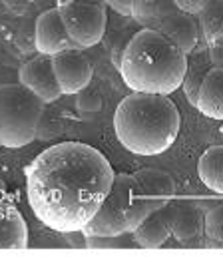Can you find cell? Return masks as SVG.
Instances as JSON below:
<instances>
[{"instance_id": "cell-9", "label": "cell", "mask_w": 223, "mask_h": 257, "mask_svg": "<svg viewBox=\"0 0 223 257\" xmlns=\"http://www.w3.org/2000/svg\"><path fill=\"white\" fill-rule=\"evenodd\" d=\"M74 42L66 32V26L62 22V16L56 8L44 10L34 24V48L38 54L54 56L66 48H72Z\"/></svg>"}, {"instance_id": "cell-21", "label": "cell", "mask_w": 223, "mask_h": 257, "mask_svg": "<svg viewBox=\"0 0 223 257\" xmlns=\"http://www.w3.org/2000/svg\"><path fill=\"white\" fill-rule=\"evenodd\" d=\"M128 233L122 235H84L86 247H96V249H110V247H126L128 243L124 241Z\"/></svg>"}, {"instance_id": "cell-7", "label": "cell", "mask_w": 223, "mask_h": 257, "mask_svg": "<svg viewBox=\"0 0 223 257\" xmlns=\"http://www.w3.org/2000/svg\"><path fill=\"white\" fill-rule=\"evenodd\" d=\"M52 66L62 94H78L86 90L94 78L92 60L78 46L66 48L52 56Z\"/></svg>"}, {"instance_id": "cell-26", "label": "cell", "mask_w": 223, "mask_h": 257, "mask_svg": "<svg viewBox=\"0 0 223 257\" xmlns=\"http://www.w3.org/2000/svg\"><path fill=\"white\" fill-rule=\"evenodd\" d=\"M6 193H8V188H6V182H4L2 178H0V199H2V197H4Z\"/></svg>"}, {"instance_id": "cell-11", "label": "cell", "mask_w": 223, "mask_h": 257, "mask_svg": "<svg viewBox=\"0 0 223 257\" xmlns=\"http://www.w3.org/2000/svg\"><path fill=\"white\" fill-rule=\"evenodd\" d=\"M169 221H171V235L179 241H187L197 237L203 229V215L195 201L189 199H175L167 203Z\"/></svg>"}, {"instance_id": "cell-14", "label": "cell", "mask_w": 223, "mask_h": 257, "mask_svg": "<svg viewBox=\"0 0 223 257\" xmlns=\"http://www.w3.org/2000/svg\"><path fill=\"white\" fill-rule=\"evenodd\" d=\"M22 247H28V225L12 203L0 199V249Z\"/></svg>"}, {"instance_id": "cell-16", "label": "cell", "mask_w": 223, "mask_h": 257, "mask_svg": "<svg viewBox=\"0 0 223 257\" xmlns=\"http://www.w3.org/2000/svg\"><path fill=\"white\" fill-rule=\"evenodd\" d=\"M134 178L138 180V184L142 186V190L151 199H165V201H169L173 197V193H175V182H173V178L167 172H163V170L144 168V170H138L134 174Z\"/></svg>"}, {"instance_id": "cell-4", "label": "cell", "mask_w": 223, "mask_h": 257, "mask_svg": "<svg viewBox=\"0 0 223 257\" xmlns=\"http://www.w3.org/2000/svg\"><path fill=\"white\" fill-rule=\"evenodd\" d=\"M165 199H151L142 190L134 174H116L114 186L96 215L82 227L84 235H122L132 233L149 211L167 205Z\"/></svg>"}, {"instance_id": "cell-23", "label": "cell", "mask_w": 223, "mask_h": 257, "mask_svg": "<svg viewBox=\"0 0 223 257\" xmlns=\"http://www.w3.org/2000/svg\"><path fill=\"white\" fill-rule=\"evenodd\" d=\"M132 36H134V34H130V32H122V34L118 36V40L112 44V50H110V58H112V64L116 66V68H120V64H122L124 52H126V48H128V42L132 40Z\"/></svg>"}, {"instance_id": "cell-13", "label": "cell", "mask_w": 223, "mask_h": 257, "mask_svg": "<svg viewBox=\"0 0 223 257\" xmlns=\"http://www.w3.org/2000/svg\"><path fill=\"white\" fill-rule=\"evenodd\" d=\"M195 108L211 120H223V66H213L205 74L199 92Z\"/></svg>"}, {"instance_id": "cell-17", "label": "cell", "mask_w": 223, "mask_h": 257, "mask_svg": "<svg viewBox=\"0 0 223 257\" xmlns=\"http://www.w3.org/2000/svg\"><path fill=\"white\" fill-rule=\"evenodd\" d=\"M197 174L211 192L223 193V146H211L201 154Z\"/></svg>"}, {"instance_id": "cell-6", "label": "cell", "mask_w": 223, "mask_h": 257, "mask_svg": "<svg viewBox=\"0 0 223 257\" xmlns=\"http://www.w3.org/2000/svg\"><path fill=\"white\" fill-rule=\"evenodd\" d=\"M58 12L62 16L68 36L78 48H92L104 38L108 18L102 6L92 2L66 0L58 4Z\"/></svg>"}, {"instance_id": "cell-18", "label": "cell", "mask_w": 223, "mask_h": 257, "mask_svg": "<svg viewBox=\"0 0 223 257\" xmlns=\"http://www.w3.org/2000/svg\"><path fill=\"white\" fill-rule=\"evenodd\" d=\"M173 10L175 4L171 0H136L132 6V18L144 28H155L157 22Z\"/></svg>"}, {"instance_id": "cell-8", "label": "cell", "mask_w": 223, "mask_h": 257, "mask_svg": "<svg viewBox=\"0 0 223 257\" xmlns=\"http://www.w3.org/2000/svg\"><path fill=\"white\" fill-rule=\"evenodd\" d=\"M18 82L26 86L30 92H34L44 104L56 102L62 96V90L52 66V56H46V54H38L20 66Z\"/></svg>"}, {"instance_id": "cell-24", "label": "cell", "mask_w": 223, "mask_h": 257, "mask_svg": "<svg viewBox=\"0 0 223 257\" xmlns=\"http://www.w3.org/2000/svg\"><path fill=\"white\" fill-rule=\"evenodd\" d=\"M175 4L177 10L181 12H187V14H199L203 8H207L211 4V0H171Z\"/></svg>"}, {"instance_id": "cell-12", "label": "cell", "mask_w": 223, "mask_h": 257, "mask_svg": "<svg viewBox=\"0 0 223 257\" xmlns=\"http://www.w3.org/2000/svg\"><path fill=\"white\" fill-rule=\"evenodd\" d=\"M132 235L140 247H148V249L161 247L171 237V221H169L167 205L149 211L148 217L132 231Z\"/></svg>"}, {"instance_id": "cell-22", "label": "cell", "mask_w": 223, "mask_h": 257, "mask_svg": "<svg viewBox=\"0 0 223 257\" xmlns=\"http://www.w3.org/2000/svg\"><path fill=\"white\" fill-rule=\"evenodd\" d=\"M76 106H78V110L84 112V114H96V112L102 110L104 102H102V96H100L98 92H90V90L86 88V90L78 92Z\"/></svg>"}, {"instance_id": "cell-19", "label": "cell", "mask_w": 223, "mask_h": 257, "mask_svg": "<svg viewBox=\"0 0 223 257\" xmlns=\"http://www.w3.org/2000/svg\"><path fill=\"white\" fill-rule=\"evenodd\" d=\"M199 28L209 48L223 44V6L211 2L199 12Z\"/></svg>"}, {"instance_id": "cell-25", "label": "cell", "mask_w": 223, "mask_h": 257, "mask_svg": "<svg viewBox=\"0 0 223 257\" xmlns=\"http://www.w3.org/2000/svg\"><path fill=\"white\" fill-rule=\"evenodd\" d=\"M116 12H120L122 16H132V6L136 0H106Z\"/></svg>"}, {"instance_id": "cell-10", "label": "cell", "mask_w": 223, "mask_h": 257, "mask_svg": "<svg viewBox=\"0 0 223 257\" xmlns=\"http://www.w3.org/2000/svg\"><path fill=\"white\" fill-rule=\"evenodd\" d=\"M153 30H157L169 42H173L175 46H179L185 54H191L197 48V42H199V26L195 24V20L191 18V14H187V12H181V10L175 8L165 18H161Z\"/></svg>"}, {"instance_id": "cell-5", "label": "cell", "mask_w": 223, "mask_h": 257, "mask_svg": "<svg viewBox=\"0 0 223 257\" xmlns=\"http://www.w3.org/2000/svg\"><path fill=\"white\" fill-rule=\"evenodd\" d=\"M46 104L26 86L0 84V146L18 150L28 146L44 116Z\"/></svg>"}, {"instance_id": "cell-1", "label": "cell", "mask_w": 223, "mask_h": 257, "mask_svg": "<svg viewBox=\"0 0 223 257\" xmlns=\"http://www.w3.org/2000/svg\"><path fill=\"white\" fill-rule=\"evenodd\" d=\"M116 172L102 152L82 142L50 146L26 170V195L34 215L60 233L80 231L100 209Z\"/></svg>"}, {"instance_id": "cell-20", "label": "cell", "mask_w": 223, "mask_h": 257, "mask_svg": "<svg viewBox=\"0 0 223 257\" xmlns=\"http://www.w3.org/2000/svg\"><path fill=\"white\" fill-rule=\"evenodd\" d=\"M203 229L211 241L223 245V203H215L203 215Z\"/></svg>"}, {"instance_id": "cell-3", "label": "cell", "mask_w": 223, "mask_h": 257, "mask_svg": "<svg viewBox=\"0 0 223 257\" xmlns=\"http://www.w3.org/2000/svg\"><path fill=\"white\" fill-rule=\"evenodd\" d=\"M187 54L153 28L134 32L124 52L120 74L132 92L163 94L175 92L185 76Z\"/></svg>"}, {"instance_id": "cell-15", "label": "cell", "mask_w": 223, "mask_h": 257, "mask_svg": "<svg viewBox=\"0 0 223 257\" xmlns=\"http://www.w3.org/2000/svg\"><path fill=\"white\" fill-rule=\"evenodd\" d=\"M211 68V54L209 50H193L191 54H187V68H185V76H183V82H181V88L185 92V98L191 106H195L197 102V92H199V86L205 78V74L209 72Z\"/></svg>"}, {"instance_id": "cell-2", "label": "cell", "mask_w": 223, "mask_h": 257, "mask_svg": "<svg viewBox=\"0 0 223 257\" xmlns=\"http://www.w3.org/2000/svg\"><path fill=\"white\" fill-rule=\"evenodd\" d=\"M181 126L177 106L163 94L132 92L114 114L120 144L138 156H157L173 146Z\"/></svg>"}]
</instances>
